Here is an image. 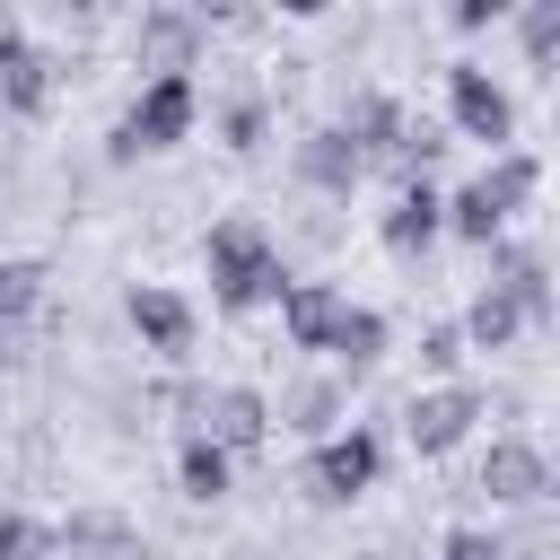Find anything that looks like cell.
<instances>
[{"mask_svg": "<svg viewBox=\"0 0 560 560\" xmlns=\"http://www.w3.org/2000/svg\"><path fill=\"white\" fill-rule=\"evenodd\" d=\"M52 96H61L52 52H44L18 18H0V114H9V122H44V114H52Z\"/></svg>", "mask_w": 560, "mask_h": 560, "instance_id": "30bf717a", "label": "cell"}, {"mask_svg": "<svg viewBox=\"0 0 560 560\" xmlns=\"http://www.w3.org/2000/svg\"><path fill=\"white\" fill-rule=\"evenodd\" d=\"M446 140H472V149H516V96L508 79H490L481 61H446Z\"/></svg>", "mask_w": 560, "mask_h": 560, "instance_id": "5b68a950", "label": "cell"}, {"mask_svg": "<svg viewBox=\"0 0 560 560\" xmlns=\"http://www.w3.org/2000/svg\"><path fill=\"white\" fill-rule=\"evenodd\" d=\"M472 184H481L508 219H525V210H534V192H542V158H534V149H499V158H481V175H472Z\"/></svg>", "mask_w": 560, "mask_h": 560, "instance_id": "7402d4cb", "label": "cell"}, {"mask_svg": "<svg viewBox=\"0 0 560 560\" xmlns=\"http://www.w3.org/2000/svg\"><path fill=\"white\" fill-rule=\"evenodd\" d=\"M201 271H210V315H228V324L271 315L280 289L298 280L289 254H280V236H271L254 210H228V219L201 228Z\"/></svg>", "mask_w": 560, "mask_h": 560, "instance_id": "6da1fadb", "label": "cell"}, {"mask_svg": "<svg viewBox=\"0 0 560 560\" xmlns=\"http://www.w3.org/2000/svg\"><path fill=\"white\" fill-rule=\"evenodd\" d=\"M192 122H201V88H192V79H140L131 105H122V122L105 131V166L166 158V149L192 140Z\"/></svg>", "mask_w": 560, "mask_h": 560, "instance_id": "7a4b0ae2", "label": "cell"}, {"mask_svg": "<svg viewBox=\"0 0 560 560\" xmlns=\"http://www.w3.org/2000/svg\"><path fill=\"white\" fill-rule=\"evenodd\" d=\"M472 490H481L499 516H525V508H542V499H551V455H542V438H525V429H499V438L481 446V464H472Z\"/></svg>", "mask_w": 560, "mask_h": 560, "instance_id": "8992f818", "label": "cell"}, {"mask_svg": "<svg viewBox=\"0 0 560 560\" xmlns=\"http://www.w3.org/2000/svg\"><path fill=\"white\" fill-rule=\"evenodd\" d=\"M0 560H52V525L0 499Z\"/></svg>", "mask_w": 560, "mask_h": 560, "instance_id": "4316f807", "label": "cell"}, {"mask_svg": "<svg viewBox=\"0 0 560 560\" xmlns=\"http://www.w3.org/2000/svg\"><path fill=\"white\" fill-rule=\"evenodd\" d=\"M175 490H184L192 508H219V499L236 490V464H228L201 429H184V438H175Z\"/></svg>", "mask_w": 560, "mask_h": 560, "instance_id": "44dd1931", "label": "cell"}, {"mask_svg": "<svg viewBox=\"0 0 560 560\" xmlns=\"http://www.w3.org/2000/svg\"><path fill=\"white\" fill-rule=\"evenodd\" d=\"M438 210H446V184H394L385 192V210H376V245L385 254H402V262H420L446 228H438Z\"/></svg>", "mask_w": 560, "mask_h": 560, "instance_id": "5bb4252c", "label": "cell"}, {"mask_svg": "<svg viewBox=\"0 0 560 560\" xmlns=\"http://www.w3.org/2000/svg\"><path fill=\"white\" fill-rule=\"evenodd\" d=\"M446 18H455V35H481V26H508V0H455Z\"/></svg>", "mask_w": 560, "mask_h": 560, "instance_id": "f1b7e54d", "label": "cell"}, {"mask_svg": "<svg viewBox=\"0 0 560 560\" xmlns=\"http://www.w3.org/2000/svg\"><path fill=\"white\" fill-rule=\"evenodd\" d=\"M0 394H9V350H0Z\"/></svg>", "mask_w": 560, "mask_h": 560, "instance_id": "f546056e", "label": "cell"}, {"mask_svg": "<svg viewBox=\"0 0 560 560\" xmlns=\"http://www.w3.org/2000/svg\"><path fill=\"white\" fill-rule=\"evenodd\" d=\"M385 350H394L385 306H359V298H350V315H341V332H332V350H324V359H332V376H341V385H359V376H376V368H385Z\"/></svg>", "mask_w": 560, "mask_h": 560, "instance_id": "e0dca14e", "label": "cell"}, {"mask_svg": "<svg viewBox=\"0 0 560 560\" xmlns=\"http://www.w3.org/2000/svg\"><path fill=\"white\" fill-rule=\"evenodd\" d=\"M228 464H245V455H262L271 446V394L262 385H245V376H228V385H210L201 394V420H192Z\"/></svg>", "mask_w": 560, "mask_h": 560, "instance_id": "9c48e42d", "label": "cell"}, {"mask_svg": "<svg viewBox=\"0 0 560 560\" xmlns=\"http://www.w3.org/2000/svg\"><path fill=\"white\" fill-rule=\"evenodd\" d=\"M402 122H411V105H402V96H385V88H350V96H341V114H332V131L359 149V166H368V175H385V158H394V140H402Z\"/></svg>", "mask_w": 560, "mask_h": 560, "instance_id": "4fadbf2b", "label": "cell"}, {"mask_svg": "<svg viewBox=\"0 0 560 560\" xmlns=\"http://www.w3.org/2000/svg\"><path fill=\"white\" fill-rule=\"evenodd\" d=\"M271 315H280V341H289L298 359H324L332 332H341V315H350V289H341V280H289Z\"/></svg>", "mask_w": 560, "mask_h": 560, "instance_id": "8fae6325", "label": "cell"}, {"mask_svg": "<svg viewBox=\"0 0 560 560\" xmlns=\"http://www.w3.org/2000/svg\"><path fill=\"white\" fill-rule=\"evenodd\" d=\"M341 420H350V385H341L332 368H315V376H298V385H289V394L271 402V438L289 429V438H306V446H315V438H332Z\"/></svg>", "mask_w": 560, "mask_h": 560, "instance_id": "2e32d148", "label": "cell"}, {"mask_svg": "<svg viewBox=\"0 0 560 560\" xmlns=\"http://www.w3.org/2000/svg\"><path fill=\"white\" fill-rule=\"evenodd\" d=\"M201 44H210V18H201V9L158 0V9L131 18V61H140V79H192V70H201Z\"/></svg>", "mask_w": 560, "mask_h": 560, "instance_id": "ba28073f", "label": "cell"}, {"mask_svg": "<svg viewBox=\"0 0 560 560\" xmlns=\"http://www.w3.org/2000/svg\"><path fill=\"white\" fill-rule=\"evenodd\" d=\"M464 368H472V350H464L455 315H446V324H429V332H420V385H455Z\"/></svg>", "mask_w": 560, "mask_h": 560, "instance_id": "484cf974", "label": "cell"}, {"mask_svg": "<svg viewBox=\"0 0 560 560\" xmlns=\"http://www.w3.org/2000/svg\"><path fill=\"white\" fill-rule=\"evenodd\" d=\"M298 481H306L315 508H359V499L385 481V429H376V420H341L332 438L306 446V472H298Z\"/></svg>", "mask_w": 560, "mask_h": 560, "instance_id": "3957f363", "label": "cell"}, {"mask_svg": "<svg viewBox=\"0 0 560 560\" xmlns=\"http://www.w3.org/2000/svg\"><path fill=\"white\" fill-rule=\"evenodd\" d=\"M210 122H219V149H228V158H254V149L271 140V96H262V88H236V96H219Z\"/></svg>", "mask_w": 560, "mask_h": 560, "instance_id": "603a6c76", "label": "cell"}, {"mask_svg": "<svg viewBox=\"0 0 560 560\" xmlns=\"http://www.w3.org/2000/svg\"><path fill=\"white\" fill-rule=\"evenodd\" d=\"M44 289H52V271H44L35 254H0V332L35 324V315H44Z\"/></svg>", "mask_w": 560, "mask_h": 560, "instance_id": "cb8c5ba5", "label": "cell"}, {"mask_svg": "<svg viewBox=\"0 0 560 560\" xmlns=\"http://www.w3.org/2000/svg\"><path fill=\"white\" fill-rule=\"evenodd\" d=\"M438 228H446L455 245H472V254H490L499 236H516V219H508V210H499V201H490L472 175H464V184H446V210H438Z\"/></svg>", "mask_w": 560, "mask_h": 560, "instance_id": "d6986e66", "label": "cell"}, {"mask_svg": "<svg viewBox=\"0 0 560 560\" xmlns=\"http://www.w3.org/2000/svg\"><path fill=\"white\" fill-rule=\"evenodd\" d=\"M481 262H490V289H508V298H516L525 332H551L560 298H551V262H542V245H525V236H499Z\"/></svg>", "mask_w": 560, "mask_h": 560, "instance_id": "7c38bea8", "label": "cell"}, {"mask_svg": "<svg viewBox=\"0 0 560 560\" xmlns=\"http://www.w3.org/2000/svg\"><path fill=\"white\" fill-rule=\"evenodd\" d=\"M455 332H464V350H472V359H499V350H516V341H525V315H516V298H508V289H490V280H481V289L464 298Z\"/></svg>", "mask_w": 560, "mask_h": 560, "instance_id": "ac0fdd59", "label": "cell"}, {"mask_svg": "<svg viewBox=\"0 0 560 560\" xmlns=\"http://www.w3.org/2000/svg\"><path fill=\"white\" fill-rule=\"evenodd\" d=\"M481 420H490V394H481L472 376H455V385H411V402H402V446H411L420 464H446V455H464V446L481 438Z\"/></svg>", "mask_w": 560, "mask_h": 560, "instance_id": "277c9868", "label": "cell"}, {"mask_svg": "<svg viewBox=\"0 0 560 560\" xmlns=\"http://www.w3.org/2000/svg\"><path fill=\"white\" fill-rule=\"evenodd\" d=\"M122 315H131V332H140V350H149L158 368H192V350H201V306H192L184 289H166V280H131Z\"/></svg>", "mask_w": 560, "mask_h": 560, "instance_id": "52a82bcc", "label": "cell"}, {"mask_svg": "<svg viewBox=\"0 0 560 560\" xmlns=\"http://www.w3.org/2000/svg\"><path fill=\"white\" fill-rule=\"evenodd\" d=\"M438 560H508V534L499 525H446Z\"/></svg>", "mask_w": 560, "mask_h": 560, "instance_id": "83f0119b", "label": "cell"}, {"mask_svg": "<svg viewBox=\"0 0 560 560\" xmlns=\"http://www.w3.org/2000/svg\"><path fill=\"white\" fill-rule=\"evenodd\" d=\"M52 551H70V560H140V534L114 508H79L70 525H52Z\"/></svg>", "mask_w": 560, "mask_h": 560, "instance_id": "ffe728a7", "label": "cell"}, {"mask_svg": "<svg viewBox=\"0 0 560 560\" xmlns=\"http://www.w3.org/2000/svg\"><path fill=\"white\" fill-rule=\"evenodd\" d=\"M508 18H516V44H525V70H551L560 61V0H525Z\"/></svg>", "mask_w": 560, "mask_h": 560, "instance_id": "d4e9b609", "label": "cell"}, {"mask_svg": "<svg viewBox=\"0 0 560 560\" xmlns=\"http://www.w3.org/2000/svg\"><path fill=\"white\" fill-rule=\"evenodd\" d=\"M289 166H298V184L315 192V201H350L359 184H368V166H359V149L332 131V122H315V131H298V149H289Z\"/></svg>", "mask_w": 560, "mask_h": 560, "instance_id": "9a60e30c", "label": "cell"}]
</instances>
